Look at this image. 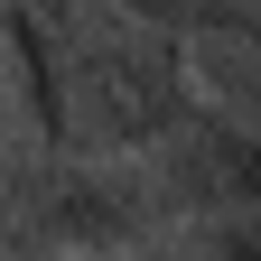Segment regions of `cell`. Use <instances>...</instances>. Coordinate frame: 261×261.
<instances>
[{"mask_svg": "<svg viewBox=\"0 0 261 261\" xmlns=\"http://www.w3.org/2000/svg\"><path fill=\"white\" fill-rule=\"evenodd\" d=\"M159 224H177V187L159 149H38L10 187V252H93L121 261Z\"/></svg>", "mask_w": 261, "mask_h": 261, "instance_id": "cell-1", "label": "cell"}, {"mask_svg": "<svg viewBox=\"0 0 261 261\" xmlns=\"http://www.w3.org/2000/svg\"><path fill=\"white\" fill-rule=\"evenodd\" d=\"M168 159V187H177V215H205V205H261V140L233 121V112H205L187 140L159 149Z\"/></svg>", "mask_w": 261, "mask_h": 261, "instance_id": "cell-2", "label": "cell"}, {"mask_svg": "<svg viewBox=\"0 0 261 261\" xmlns=\"http://www.w3.org/2000/svg\"><path fill=\"white\" fill-rule=\"evenodd\" d=\"M112 10L168 28V38H243V47H261V0H112Z\"/></svg>", "mask_w": 261, "mask_h": 261, "instance_id": "cell-3", "label": "cell"}, {"mask_svg": "<svg viewBox=\"0 0 261 261\" xmlns=\"http://www.w3.org/2000/svg\"><path fill=\"white\" fill-rule=\"evenodd\" d=\"M196 261H261V205H205Z\"/></svg>", "mask_w": 261, "mask_h": 261, "instance_id": "cell-4", "label": "cell"}, {"mask_svg": "<svg viewBox=\"0 0 261 261\" xmlns=\"http://www.w3.org/2000/svg\"><path fill=\"white\" fill-rule=\"evenodd\" d=\"M38 261H93V252H38Z\"/></svg>", "mask_w": 261, "mask_h": 261, "instance_id": "cell-5", "label": "cell"}]
</instances>
